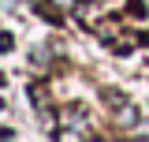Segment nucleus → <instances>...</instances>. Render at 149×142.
Segmentation results:
<instances>
[{
	"label": "nucleus",
	"instance_id": "nucleus-1",
	"mask_svg": "<svg viewBox=\"0 0 149 142\" xmlns=\"http://www.w3.org/2000/svg\"><path fill=\"white\" fill-rule=\"evenodd\" d=\"M60 120L71 127H63V131H56V138H86L90 135V116H86V108L82 105H71L60 112Z\"/></svg>",
	"mask_w": 149,
	"mask_h": 142
},
{
	"label": "nucleus",
	"instance_id": "nucleus-2",
	"mask_svg": "<svg viewBox=\"0 0 149 142\" xmlns=\"http://www.w3.org/2000/svg\"><path fill=\"white\" fill-rule=\"evenodd\" d=\"M108 45H112L119 56H123V53H134V49L142 45V37H138V34H130V30H123V37H112Z\"/></svg>",
	"mask_w": 149,
	"mask_h": 142
},
{
	"label": "nucleus",
	"instance_id": "nucleus-3",
	"mask_svg": "<svg viewBox=\"0 0 149 142\" xmlns=\"http://www.w3.org/2000/svg\"><path fill=\"white\" fill-rule=\"evenodd\" d=\"M116 112H119V124H123V127L138 124V108H134V105H123V108H116Z\"/></svg>",
	"mask_w": 149,
	"mask_h": 142
},
{
	"label": "nucleus",
	"instance_id": "nucleus-4",
	"mask_svg": "<svg viewBox=\"0 0 149 142\" xmlns=\"http://www.w3.org/2000/svg\"><path fill=\"white\" fill-rule=\"evenodd\" d=\"M15 49V37L11 34H0V53H11Z\"/></svg>",
	"mask_w": 149,
	"mask_h": 142
},
{
	"label": "nucleus",
	"instance_id": "nucleus-5",
	"mask_svg": "<svg viewBox=\"0 0 149 142\" xmlns=\"http://www.w3.org/2000/svg\"><path fill=\"white\" fill-rule=\"evenodd\" d=\"M52 4H60V11H74L78 8V0H52Z\"/></svg>",
	"mask_w": 149,
	"mask_h": 142
}]
</instances>
